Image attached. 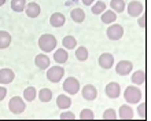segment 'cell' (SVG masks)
<instances>
[{
    "instance_id": "obj_1",
    "label": "cell",
    "mask_w": 151,
    "mask_h": 121,
    "mask_svg": "<svg viewBox=\"0 0 151 121\" xmlns=\"http://www.w3.org/2000/svg\"><path fill=\"white\" fill-rule=\"evenodd\" d=\"M56 44H58L56 37L51 33H44L39 39V47L43 53H52L56 48Z\"/></svg>"
},
{
    "instance_id": "obj_2",
    "label": "cell",
    "mask_w": 151,
    "mask_h": 121,
    "mask_svg": "<svg viewBox=\"0 0 151 121\" xmlns=\"http://www.w3.org/2000/svg\"><path fill=\"white\" fill-rule=\"evenodd\" d=\"M124 98L127 103L129 105H136V103H140L142 101V91H140L139 85H129L125 88V92H124Z\"/></svg>"
},
{
    "instance_id": "obj_3",
    "label": "cell",
    "mask_w": 151,
    "mask_h": 121,
    "mask_svg": "<svg viewBox=\"0 0 151 121\" xmlns=\"http://www.w3.org/2000/svg\"><path fill=\"white\" fill-rule=\"evenodd\" d=\"M80 81L76 79V77H68V79H65L63 81V91L69 95H76V94H78L80 91Z\"/></svg>"
},
{
    "instance_id": "obj_4",
    "label": "cell",
    "mask_w": 151,
    "mask_h": 121,
    "mask_svg": "<svg viewBox=\"0 0 151 121\" xmlns=\"http://www.w3.org/2000/svg\"><path fill=\"white\" fill-rule=\"evenodd\" d=\"M47 79L48 81H51V83H59L65 76V69L62 66H52V68H48L47 69Z\"/></svg>"
},
{
    "instance_id": "obj_5",
    "label": "cell",
    "mask_w": 151,
    "mask_h": 121,
    "mask_svg": "<svg viewBox=\"0 0 151 121\" xmlns=\"http://www.w3.org/2000/svg\"><path fill=\"white\" fill-rule=\"evenodd\" d=\"M25 107H26L25 99H22L21 97H14L8 102V109L12 114H21L25 110Z\"/></svg>"
},
{
    "instance_id": "obj_6",
    "label": "cell",
    "mask_w": 151,
    "mask_h": 121,
    "mask_svg": "<svg viewBox=\"0 0 151 121\" xmlns=\"http://www.w3.org/2000/svg\"><path fill=\"white\" fill-rule=\"evenodd\" d=\"M127 8H128V14H129V17H140L144 11L143 3L139 1V0H132L131 3L127 6Z\"/></svg>"
},
{
    "instance_id": "obj_7",
    "label": "cell",
    "mask_w": 151,
    "mask_h": 121,
    "mask_svg": "<svg viewBox=\"0 0 151 121\" xmlns=\"http://www.w3.org/2000/svg\"><path fill=\"white\" fill-rule=\"evenodd\" d=\"M106 35L110 40H119L124 36V28L118 24H113L111 26H109L106 30Z\"/></svg>"
},
{
    "instance_id": "obj_8",
    "label": "cell",
    "mask_w": 151,
    "mask_h": 121,
    "mask_svg": "<svg viewBox=\"0 0 151 121\" xmlns=\"http://www.w3.org/2000/svg\"><path fill=\"white\" fill-rule=\"evenodd\" d=\"M81 95H83V98L88 102L95 101L96 97H98V89H96L95 85L87 84V85H84L83 89H81Z\"/></svg>"
},
{
    "instance_id": "obj_9",
    "label": "cell",
    "mask_w": 151,
    "mask_h": 121,
    "mask_svg": "<svg viewBox=\"0 0 151 121\" xmlns=\"http://www.w3.org/2000/svg\"><path fill=\"white\" fill-rule=\"evenodd\" d=\"M133 69V63L131 60H119L115 66V73L119 76H128Z\"/></svg>"
},
{
    "instance_id": "obj_10",
    "label": "cell",
    "mask_w": 151,
    "mask_h": 121,
    "mask_svg": "<svg viewBox=\"0 0 151 121\" xmlns=\"http://www.w3.org/2000/svg\"><path fill=\"white\" fill-rule=\"evenodd\" d=\"M104 92L110 99H117L119 97V94H121V85L118 83H115V81H111V83H109L106 85Z\"/></svg>"
},
{
    "instance_id": "obj_11",
    "label": "cell",
    "mask_w": 151,
    "mask_h": 121,
    "mask_svg": "<svg viewBox=\"0 0 151 121\" xmlns=\"http://www.w3.org/2000/svg\"><path fill=\"white\" fill-rule=\"evenodd\" d=\"M98 63H99V66L102 69H106V70L111 69L113 65H114V57H113V54L103 53L99 57V59H98Z\"/></svg>"
},
{
    "instance_id": "obj_12",
    "label": "cell",
    "mask_w": 151,
    "mask_h": 121,
    "mask_svg": "<svg viewBox=\"0 0 151 121\" xmlns=\"http://www.w3.org/2000/svg\"><path fill=\"white\" fill-rule=\"evenodd\" d=\"M15 79V73L12 72L11 69L8 68H4V69H0V83L4 85L10 84L12 83V80Z\"/></svg>"
},
{
    "instance_id": "obj_13",
    "label": "cell",
    "mask_w": 151,
    "mask_h": 121,
    "mask_svg": "<svg viewBox=\"0 0 151 121\" xmlns=\"http://www.w3.org/2000/svg\"><path fill=\"white\" fill-rule=\"evenodd\" d=\"M50 63H51V60H50L48 55H45L43 53L36 55V58H35V65H36L40 70H47L50 68Z\"/></svg>"
},
{
    "instance_id": "obj_14",
    "label": "cell",
    "mask_w": 151,
    "mask_h": 121,
    "mask_svg": "<svg viewBox=\"0 0 151 121\" xmlns=\"http://www.w3.org/2000/svg\"><path fill=\"white\" fill-rule=\"evenodd\" d=\"M69 59V53H68V50L65 48H58L55 50V53H54V60H55L56 63H59V65H63L66 63Z\"/></svg>"
},
{
    "instance_id": "obj_15",
    "label": "cell",
    "mask_w": 151,
    "mask_h": 121,
    "mask_svg": "<svg viewBox=\"0 0 151 121\" xmlns=\"http://www.w3.org/2000/svg\"><path fill=\"white\" fill-rule=\"evenodd\" d=\"M65 22H66V18L62 12H54L50 17V24H51L52 28H60L65 25Z\"/></svg>"
},
{
    "instance_id": "obj_16",
    "label": "cell",
    "mask_w": 151,
    "mask_h": 121,
    "mask_svg": "<svg viewBox=\"0 0 151 121\" xmlns=\"http://www.w3.org/2000/svg\"><path fill=\"white\" fill-rule=\"evenodd\" d=\"M56 106L59 107L60 110H68L70 106H72V99H70V97H68V95H58V98H56Z\"/></svg>"
},
{
    "instance_id": "obj_17",
    "label": "cell",
    "mask_w": 151,
    "mask_h": 121,
    "mask_svg": "<svg viewBox=\"0 0 151 121\" xmlns=\"http://www.w3.org/2000/svg\"><path fill=\"white\" fill-rule=\"evenodd\" d=\"M40 11H41V8H40V6L37 3H35V1L26 4V8H25V12H26V15H28L29 18H36V17H39Z\"/></svg>"
},
{
    "instance_id": "obj_18",
    "label": "cell",
    "mask_w": 151,
    "mask_h": 121,
    "mask_svg": "<svg viewBox=\"0 0 151 121\" xmlns=\"http://www.w3.org/2000/svg\"><path fill=\"white\" fill-rule=\"evenodd\" d=\"M118 118L121 120H132L133 118V110L129 105H122L118 110Z\"/></svg>"
},
{
    "instance_id": "obj_19",
    "label": "cell",
    "mask_w": 151,
    "mask_h": 121,
    "mask_svg": "<svg viewBox=\"0 0 151 121\" xmlns=\"http://www.w3.org/2000/svg\"><path fill=\"white\" fill-rule=\"evenodd\" d=\"M146 79H147V74L143 69L140 70H136L133 74H132V83L135 85H143L146 83Z\"/></svg>"
},
{
    "instance_id": "obj_20",
    "label": "cell",
    "mask_w": 151,
    "mask_h": 121,
    "mask_svg": "<svg viewBox=\"0 0 151 121\" xmlns=\"http://www.w3.org/2000/svg\"><path fill=\"white\" fill-rule=\"evenodd\" d=\"M100 19H102V22H103V24H106V25L114 24L115 19H117V14H115L114 10H106V11L102 14Z\"/></svg>"
},
{
    "instance_id": "obj_21",
    "label": "cell",
    "mask_w": 151,
    "mask_h": 121,
    "mask_svg": "<svg viewBox=\"0 0 151 121\" xmlns=\"http://www.w3.org/2000/svg\"><path fill=\"white\" fill-rule=\"evenodd\" d=\"M70 17H72L73 22L76 24H81L85 19V12H84L83 8H73L72 12H70Z\"/></svg>"
},
{
    "instance_id": "obj_22",
    "label": "cell",
    "mask_w": 151,
    "mask_h": 121,
    "mask_svg": "<svg viewBox=\"0 0 151 121\" xmlns=\"http://www.w3.org/2000/svg\"><path fill=\"white\" fill-rule=\"evenodd\" d=\"M11 44V35L6 30H0V50L10 47Z\"/></svg>"
},
{
    "instance_id": "obj_23",
    "label": "cell",
    "mask_w": 151,
    "mask_h": 121,
    "mask_svg": "<svg viewBox=\"0 0 151 121\" xmlns=\"http://www.w3.org/2000/svg\"><path fill=\"white\" fill-rule=\"evenodd\" d=\"M37 89L35 87H28L24 89V99L26 102H33L37 98Z\"/></svg>"
},
{
    "instance_id": "obj_24",
    "label": "cell",
    "mask_w": 151,
    "mask_h": 121,
    "mask_svg": "<svg viewBox=\"0 0 151 121\" xmlns=\"http://www.w3.org/2000/svg\"><path fill=\"white\" fill-rule=\"evenodd\" d=\"M37 97H39V99L41 102L47 103V102H50L52 99V91L50 88H41L39 91V94H37Z\"/></svg>"
},
{
    "instance_id": "obj_25",
    "label": "cell",
    "mask_w": 151,
    "mask_h": 121,
    "mask_svg": "<svg viewBox=\"0 0 151 121\" xmlns=\"http://www.w3.org/2000/svg\"><path fill=\"white\" fill-rule=\"evenodd\" d=\"M62 44L66 50H74L77 47V39L74 36H65L62 40Z\"/></svg>"
},
{
    "instance_id": "obj_26",
    "label": "cell",
    "mask_w": 151,
    "mask_h": 121,
    "mask_svg": "<svg viewBox=\"0 0 151 121\" xmlns=\"http://www.w3.org/2000/svg\"><path fill=\"white\" fill-rule=\"evenodd\" d=\"M106 8H107V6H106L104 1H96L91 7V11H92V14H95V15H102V14L106 11Z\"/></svg>"
},
{
    "instance_id": "obj_27",
    "label": "cell",
    "mask_w": 151,
    "mask_h": 121,
    "mask_svg": "<svg viewBox=\"0 0 151 121\" xmlns=\"http://www.w3.org/2000/svg\"><path fill=\"white\" fill-rule=\"evenodd\" d=\"M88 57H89V53H88L87 47L81 45V47H78V48L76 50V58H77L80 62H85V60L88 59Z\"/></svg>"
},
{
    "instance_id": "obj_28",
    "label": "cell",
    "mask_w": 151,
    "mask_h": 121,
    "mask_svg": "<svg viewBox=\"0 0 151 121\" xmlns=\"http://www.w3.org/2000/svg\"><path fill=\"white\" fill-rule=\"evenodd\" d=\"M26 8V0H11V10L15 12H22Z\"/></svg>"
},
{
    "instance_id": "obj_29",
    "label": "cell",
    "mask_w": 151,
    "mask_h": 121,
    "mask_svg": "<svg viewBox=\"0 0 151 121\" xmlns=\"http://www.w3.org/2000/svg\"><path fill=\"white\" fill-rule=\"evenodd\" d=\"M110 7H111V10H114L115 12H124L127 4H125L124 0H111V1H110Z\"/></svg>"
},
{
    "instance_id": "obj_30",
    "label": "cell",
    "mask_w": 151,
    "mask_h": 121,
    "mask_svg": "<svg viewBox=\"0 0 151 121\" xmlns=\"http://www.w3.org/2000/svg\"><path fill=\"white\" fill-rule=\"evenodd\" d=\"M81 120H95V113L91 109H83L78 116Z\"/></svg>"
},
{
    "instance_id": "obj_31",
    "label": "cell",
    "mask_w": 151,
    "mask_h": 121,
    "mask_svg": "<svg viewBox=\"0 0 151 121\" xmlns=\"http://www.w3.org/2000/svg\"><path fill=\"white\" fill-rule=\"evenodd\" d=\"M137 114H139V117L142 120H146L147 118V105L142 102L140 105H137Z\"/></svg>"
},
{
    "instance_id": "obj_32",
    "label": "cell",
    "mask_w": 151,
    "mask_h": 121,
    "mask_svg": "<svg viewBox=\"0 0 151 121\" xmlns=\"http://www.w3.org/2000/svg\"><path fill=\"white\" fill-rule=\"evenodd\" d=\"M102 117H103L104 120H117V118H118V113H117L114 109H107V110H104V113Z\"/></svg>"
},
{
    "instance_id": "obj_33",
    "label": "cell",
    "mask_w": 151,
    "mask_h": 121,
    "mask_svg": "<svg viewBox=\"0 0 151 121\" xmlns=\"http://www.w3.org/2000/svg\"><path fill=\"white\" fill-rule=\"evenodd\" d=\"M60 120H76V114L72 113V112H66L63 110V113L59 116Z\"/></svg>"
},
{
    "instance_id": "obj_34",
    "label": "cell",
    "mask_w": 151,
    "mask_h": 121,
    "mask_svg": "<svg viewBox=\"0 0 151 121\" xmlns=\"http://www.w3.org/2000/svg\"><path fill=\"white\" fill-rule=\"evenodd\" d=\"M137 24L142 29L147 28V15L146 14H142V17H139V19H137Z\"/></svg>"
},
{
    "instance_id": "obj_35",
    "label": "cell",
    "mask_w": 151,
    "mask_h": 121,
    "mask_svg": "<svg viewBox=\"0 0 151 121\" xmlns=\"http://www.w3.org/2000/svg\"><path fill=\"white\" fill-rule=\"evenodd\" d=\"M7 97V88L6 87H0V101H3Z\"/></svg>"
},
{
    "instance_id": "obj_36",
    "label": "cell",
    "mask_w": 151,
    "mask_h": 121,
    "mask_svg": "<svg viewBox=\"0 0 151 121\" xmlns=\"http://www.w3.org/2000/svg\"><path fill=\"white\" fill-rule=\"evenodd\" d=\"M83 1L84 6H92V4L95 3V0H81Z\"/></svg>"
},
{
    "instance_id": "obj_37",
    "label": "cell",
    "mask_w": 151,
    "mask_h": 121,
    "mask_svg": "<svg viewBox=\"0 0 151 121\" xmlns=\"http://www.w3.org/2000/svg\"><path fill=\"white\" fill-rule=\"evenodd\" d=\"M4 3H6V0H0V7H1V6H4Z\"/></svg>"
}]
</instances>
